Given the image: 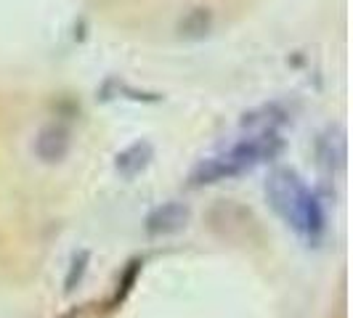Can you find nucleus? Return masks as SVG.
I'll return each mask as SVG.
<instances>
[{
  "instance_id": "1",
  "label": "nucleus",
  "mask_w": 353,
  "mask_h": 318,
  "mask_svg": "<svg viewBox=\"0 0 353 318\" xmlns=\"http://www.w3.org/2000/svg\"><path fill=\"white\" fill-rule=\"evenodd\" d=\"M265 196H268V204L274 207V212L295 233H301L308 242L321 239V233L327 229L324 207L316 199V194H311L305 189L298 173H292L287 167L274 170L265 180Z\"/></svg>"
},
{
  "instance_id": "2",
  "label": "nucleus",
  "mask_w": 353,
  "mask_h": 318,
  "mask_svg": "<svg viewBox=\"0 0 353 318\" xmlns=\"http://www.w3.org/2000/svg\"><path fill=\"white\" fill-rule=\"evenodd\" d=\"M282 149L284 141L276 133H255L250 138H242L236 146H231L229 151H223L218 157L202 159L189 180H192V186H212V183L229 180V178L250 173L252 167L279 157Z\"/></svg>"
},
{
  "instance_id": "3",
  "label": "nucleus",
  "mask_w": 353,
  "mask_h": 318,
  "mask_svg": "<svg viewBox=\"0 0 353 318\" xmlns=\"http://www.w3.org/2000/svg\"><path fill=\"white\" fill-rule=\"evenodd\" d=\"M192 218V210L183 204V202H168V204H159L157 210L149 212L146 218V233L149 236H170V233H178V231L186 229Z\"/></svg>"
},
{
  "instance_id": "4",
  "label": "nucleus",
  "mask_w": 353,
  "mask_h": 318,
  "mask_svg": "<svg viewBox=\"0 0 353 318\" xmlns=\"http://www.w3.org/2000/svg\"><path fill=\"white\" fill-rule=\"evenodd\" d=\"M70 146H72L70 130L64 125L51 123L46 125V127H40V133H37L35 138V154L40 162L56 165V162H61V159L70 154Z\"/></svg>"
},
{
  "instance_id": "5",
  "label": "nucleus",
  "mask_w": 353,
  "mask_h": 318,
  "mask_svg": "<svg viewBox=\"0 0 353 318\" xmlns=\"http://www.w3.org/2000/svg\"><path fill=\"white\" fill-rule=\"evenodd\" d=\"M154 157V149L149 141H136L130 143L128 149H123L117 159H114V170L125 178V180H133L136 176H141L143 170L149 167V162Z\"/></svg>"
},
{
  "instance_id": "6",
  "label": "nucleus",
  "mask_w": 353,
  "mask_h": 318,
  "mask_svg": "<svg viewBox=\"0 0 353 318\" xmlns=\"http://www.w3.org/2000/svg\"><path fill=\"white\" fill-rule=\"evenodd\" d=\"M316 157L319 165L332 170L335 173L337 167L345 165V136L340 127H327L316 141Z\"/></svg>"
},
{
  "instance_id": "7",
  "label": "nucleus",
  "mask_w": 353,
  "mask_h": 318,
  "mask_svg": "<svg viewBox=\"0 0 353 318\" xmlns=\"http://www.w3.org/2000/svg\"><path fill=\"white\" fill-rule=\"evenodd\" d=\"M282 123H287V117H284V112L276 104L261 106V109H255V112L245 114V120H242V125L250 127L252 133H276L274 127Z\"/></svg>"
},
{
  "instance_id": "8",
  "label": "nucleus",
  "mask_w": 353,
  "mask_h": 318,
  "mask_svg": "<svg viewBox=\"0 0 353 318\" xmlns=\"http://www.w3.org/2000/svg\"><path fill=\"white\" fill-rule=\"evenodd\" d=\"M212 30V14L210 8H192L186 17L178 21V32L189 40H199Z\"/></svg>"
},
{
  "instance_id": "9",
  "label": "nucleus",
  "mask_w": 353,
  "mask_h": 318,
  "mask_svg": "<svg viewBox=\"0 0 353 318\" xmlns=\"http://www.w3.org/2000/svg\"><path fill=\"white\" fill-rule=\"evenodd\" d=\"M88 263H90L88 249H80L77 255H72L70 271H67V279H64V292H67V295L74 292V286L83 282V276H85V271H88Z\"/></svg>"
}]
</instances>
